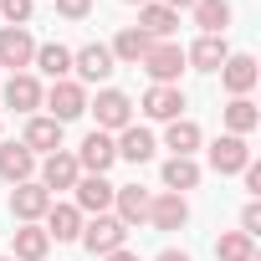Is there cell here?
Listing matches in <instances>:
<instances>
[{"mask_svg": "<svg viewBox=\"0 0 261 261\" xmlns=\"http://www.w3.org/2000/svg\"><path fill=\"white\" fill-rule=\"evenodd\" d=\"M77 241H82L92 256H113V251H123V241H128V225H123L118 215H87Z\"/></svg>", "mask_w": 261, "mask_h": 261, "instance_id": "cell-1", "label": "cell"}, {"mask_svg": "<svg viewBox=\"0 0 261 261\" xmlns=\"http://www.w3.org/2000/svg\"><path fill=\"white\" fill-rule=\"evenodd\" d=\"M139 67L154 77V87H179V72H185L190 62H185V46H174V41H154L149 57H144Z\"/></svg>", "mask_w": 261, "mask_h": 261, "instance_id": "cell-2", "label": "cell"}, {"mask_svg": "<svg viewBox=\"0 0 261 261\" xmlns=\"http://www.w3.org/2000/svg\"><path fill=\"white\" fill-rule=\"evenodd\" d=\"M87 113H97V128H102V134H123V128L134 123V97L118 92V87H102V92L87 102Z\"/></svg>", "mask_w": 261, "mask_h": 261, "instance_id": "cell-3", "label": "cell"}, {"mask_svg": "<svg viewBox=\"0 0 261 261\" xmlns=\"http://www.w3.org/2000/svg\"><path fill=\"white\" fill-rule=\"evenodd\" d=\"M41 102L51 108L46 118H57V123L67 128L72 118H82V113H87V87H82V82H72V77H62V82H51V92H46Z\"/></svg>", "mask_w": 261, "mask_h": 261, "instance_id": "cell-4", "label": "cell"}, {"mask_svg": "<svg viewBox=\"0 0 261 261\" xmlns=\"http://www.w3.org/2000/svg\"><path fill=\"white\" fill-rule=\"evenodd\" d=\"M77 169L82 174H108L113 164H118V149H113V134H102V128H92V134L77 144Z\"/></svg>", "mask_w": 261, "mask_h": 261, "instance_id": "cell-5", "label": "cell"}, {"mask_svg": "<svg viewBox=\"0 0 261 261\" xmlns=\"http://www.w3.org/2000/svg\"><path fill=\"white\" fill-rule=\"evenodd\" d=\"M72 72H77L82 87H87V82H108V77H113V51H108L102 41H87L82 51H72Z\"/></svg>", "mask_w": 261, "mask_h": 261, "instance_id": "cell-6", "label": "cell"}, {"mask_svg": "<svg viewBox=\"0 0 261 261\" xmlns=\"http://www.w3.org/2000/svg\"><path fill=\"white\" fill-rule=\"evenodd\" d=\"M256 77H261V67H256V57H251V51H230V57H225V67H220V82H225V92H230V97H251Z\"/></svg>", "mask_w": 261, "mask_h": 261, "instance_id": "cell-7", "label": "cell"}, {"mask_svg": "<svg viewBox=\"0 0 261 261\" xmlns=\"http://www.w3.org/2000/svg\"><path fill=\"white\" fill-rule=\"evenodd\" d=\"M77 179H82V169H77V159H72L67 149H57V154L41 159V179H36V185H41L51 200H57V190H72Z\"/></svg>", "mask_w": 261, "mask_h": 261, "instance_id": "cell-8", "label": "cell"}, {"mask_svg": "<svg viewBox=\"0 0 261 261\" xmlns=\"http://www.w3.org/2000/svg\"><path fill=\"white\" fill-rule=\"evenodd\" d=\"M113 190L118 185H108V174H82L77 185H72V205L82 210V215H108V205H113Z\"/></svg>", "mask_w": 261, "mask_h": 261, "instance_id": "cell-9", "label": "cell"}, {"mask_svg": "<svg viewBox=\"0 0 261 261\" xmlns=\"http://www.w3.org/2000/svg\"><path fill=\"white\" fill-rule=\"evenodd\" d=\"M51 210V195L36 185V179H26V185H16L11 190V215L21 220V225H41V215Z\"/></svg>", "mask_w": 261, "mask_h": 261, "instance_id": "cell-10", "label": "cell"}, {"mask_svg": "<svg viewBox=\"0 0 261 261\" xmlns=\"http://www.w3.org/2000/svg\"><path fill=\"white\" fill-rule=\"evenodd\" d=\"M36 57V41L26 26H0V67H11V72H26Z\"/></svg>", "mask_w": 261, "mask_h": 261, "instance_id": "cell-11", "label": "cell"}, {"mask_svg": "<svg viewBox=\"0 0 261 261\" xmlns=\"http://www.w3.org/2000/svg\"><path fill=\"white\" fill-rule=\"evenodd\" d=\"M246 164H251V144H246V139L220 134V139L210 144V169H215V174H241Z\"/></svg>", "mask_w": 261, "mask_h": 261, "instance_id": "cell-12", "label": "cell"}, {"mask_svg": "<svg viewBox=\"0 0 261 261\" xmlns=\"http://www.w3.org/2000/svg\"><path fill=\"white\" fill-rule=\"evenodd\" d=\"M149 220H154V230H185L190 225V205H185V195H154L149 200Z\"/></svg>", "mask_w": 261, "mask_h": 261, "instance_id": "cell-13", "label": "cell"}, {"mask_svg": "<svg viewBox=\"0 0 261 261\" xmlns=\"http://www.w3.org/2000/svg\"><path fill=\"white\" fill-rule=\"evenodd\" d=\"M113 149H118V159H128V164H149L159 144H154V134H149V128H139V123H128L123 134L113 139Z\"/></svg>", "mask_w": 261, "mask_h": 261, "instance_id": "cell-14", "label": "cell"}, {"mask_svg": "<svg viewBox=\"0 0 261 261\" xmlns=\"http://www.w3.org/2000/svg\"><path fill=\"white\" fill-rule=\"evenodd\" d=\"M139 31H144L149 41H169V36L179 31V11H169V6H159V0H149V6H139Z\"/></svg>", "mask_w": 261, "mask_h": 261, "instance_id": "cell-15", "label": "cell"}, {"mask_svg": "<svg viewBox=\"0 0 261 261\" xmlns=\"http://www.w3.org/2000/svg\"><path fill=\"white\" fill-rule=\"evenodd\" d=\"M41 82L31 77V72H11L6 77V108H16V113H36L41 108Z\"/></svg>", "mask_w": 261, "mask_h": 261, "instance_id": "cell-16", "label": "cell"}, {"mask_svg": "<svg viewBox=\"0 0 261 261\" xmlns=\"http://www.w3.org/2000/svg\"><path fill=\"white\" fill-rule=\"evenodd\" d=\"M36 174V154L26 144H0V179L6 185H26Z\"/></svg>", "mask_w": 261, "mask_h": 261, "instance_id": "cell-17", "label": "cell"}, {"mask_svg": "<svg viewBox=\"0 0 261 261\" xmlns=\"http://www.w3.org/2000/svg\"><path fill=\"white\" fill-rule=\"evenodd\" d=\"M139 108H144L154 123H174V118L185 113V92H179V87H149Z\"/></svg>", "mask_w": 261, "mask_h": 261, "instance_id": "cell-18", "label": "cell"}, {"mask_svg": "<svg viewBox=\"0 0 261 261\" xmlns=\"http://www.w3.org/2000/svg\"><path fill=\"white\" fill-rule=\"evenodd\" d=\"M41 220H46L41 230H46L51 241H77V236H82V220H87V215H82L77 205H57V200H51V210H46Z\"/></svg>", "mask_w": 261, "mask_h": 261, "instance_id": "cell-19", "label": "cell"}, {"mask_svg": "<svg viewBox=\"0 0 261 261\" xmlns=\"http://www.w3.org/2000/svg\"><path fill=\"white\" fill-rule=\"evenodd\" d=\"M21 144H26L31 154H57V149H62V123H57V118H41V113H36V118L26 123Z\"/></svg>", "mask_w": 261, "mask_h": 261, "instance_id": "cell-20", "label": "cell"}, {"mask_svg": "<svg viewBox=\"0 0 261 261\" xmlns=\"http://www.w3.org/2000/svg\"><path fill=\"white\" fill-rule=\"evenodd\" d=\"M200 123H190V118H174L169 128H164V149H169V159H195V149H200Z\"/></svg>", "mask_w": 261, "mask_h": 261, "instance_id": "cell-21", "label": "cell"}, {"mask_svg": "<svg viewBox=\"0 0 261 261\" xmlns=\"http://www.w3.org/2000/svg\"><path fill=\"white\" fill-rule=\"evenodd\" d=\"M225 57H230L225 36H200V41L185 51V62H190L195 72H220V67H225Z\"/></svg>", "mask_w": 261, "mask_h": 261, "instance_id": "cell-22", "label": "cell"}, {"mask_svg": "<svg viewBox=\"0 0 261 261\" xmlns=\"http://www.w3.org/2000/svg\"><path fill=\"white\" fill-rule=\"evenodd\" d=\"M149 46H154V41H149L139 26H123V31L113 36V46H108V51H113V62H123V67H139V62L149 57Z\"/></svg>", "mask_w": 261, "mask_h": 261, "instance_id": "cell-23", "label": "cell"}, {"mask_svg": "<svg viewBox=\"0 0 261 261\" xmlns=\"http://www.w3.org/2000/svg\"><path fill=\"white\" fill-rule=\"evenodd\" d=\"M149 190H139V185H118L113 190V205H118V220L123 225H139V220H149Z\"/></svg>", "mask_w": 261, "mask_h": 261, "instance_id": "cell-24", "label": "cell"}, {"mask_svg": "<svg viewBox=\"0 0 261 261\" xmlns=\"http://www.w3.org/2000/svg\"><path fill=\"white\" fill-rule=\"evenodd\" d=\"M195 26H200V36H225V26H230V0H195Z\"/></svg>", "mask_w": 261, "mask_h": 261, "instance_id": "cell-25", "label": "cell"}, {"mask_svg": "<svg viewBox=\"0 0 261 261\" xmlns=\"http://www.w3.org/2000/svg\"><path fill=\"white\" fill-rule=\"evenodd\" d=\"M46 251H51V236L41 225H21L16 230V246H11L16 261H46Z\"/></svg>", "mask_w": 261, "mask_h": 261, "instance_id": "cell-26", "label": "cell"}, {"mask_svg": "<svg viewBox=\"0 0 261 261\" xmlns=\"http://www.w3.org/2000/svg\"><path fill=\"white\" fill-rule=\"evenodd\" d=\"M31 67H41L51 82H62L67 72H72V51L62 46V41H46V46H36V57H31Z\"/></svg>", "mask_w": 261, "mask_h": 261, "instance_id": "cell-27", "label": "cell"}, {"mask_svg": "<svg viewBox=\"0 0 261 261\" xmlns=\"http://www.w3.org/2000/svg\"><path fill=\"white\" fill-rule=\"evenodd\" d=\"M159 174H164V190H169V195H185V190L200 185V164H195V159H164Z\"/></svg>", "mask_w": 261, "mask_h": 261, "instance_id": "cell-28", "label": "cell"}, {"mask_svg": "<svg viewBox=\"0 0 261 261\" xmlns=\"http://www.w3.org/2000/svg\"><path fill=\"white\" fill-rule=\"evenodd\" d=\"M256 123H261V113H256V102H251V97H230V102H225V134L246 139Z\"/></svg>", "mask_w": 261, "mask_h": 261, "instance_id": "cell-29", "label": "cell"}, {"mask_svg": "<svg viewBox=\"0 0 261 261\" xmlns=\"http://www.w3.org/2000/svg\"><path fill=\"white\" fill-rule=\"evenodd\" d=\"M215 261H256V241L241 236V230H225L215 241Z\"/></svg>", "mask_w": 261, "mask_h": 261, "instance_id": "cell-30", "label": "cell"}, {"mask_svg": "<svg viewBox=\"0 0 261 261\" xmlns=\"http://www.w3.org/2000/svg\"><path fill=\"white\" fill-rule=\"evenodd\" d=\"M31 11H36V0H0V16H6L11 26H26Z\"/></svg>", "mask_w": 261, "mask_h": 261, "instance_id": "cell-31", "label": "cell"}, {"mask_svg": "<svg viewBox=\"0 0 261 261\" xmlns=\"http://www.w3.org/2000/svg\"><path fill=\"white\" fill-rule=\"evenodd\" d=\"M241 236H251V241L261 236V205H256V200H251V205L241 210Z\"/></svg>", "mask_w": 261, "mask_h": 261, "instance_id": "cell-32", "label": "cell"}, {"mask_svg": "<svg viewBox=\"0 0 261 261\" xmlns=\"http://www.w3.org/2000/svg\"><path fill=\"white\" fill-rule=\"evenodd\" d=\"M87 11H92V0H57V16L62 21H82Z\"/></svg>", "mask_w": 261, "mask_h": 261, "instance_id": "cell-33", "label": "cell"}, {"mask_svg": "<svg viewBox=\"0 0 261 261\" xmlns=\"http://www.w3.org/2000/svg\"><path fill=\"white\" fill-rule=\"evenodd\" d=\"M241 179H246V190H251V200H256V195H261V164L251 159V164L241 169Z\"/></svg>", "mask_w": 261, "mask_h": 261, "instance_id": "cell-34", "label": "cell"}, {"mask_svg": "<svg viewBox=\"0 0 261 261\" xmlns=\"http://www.w3.org/2000/svg\"><path fill=\"white\" fill-rule=\"evenodd\" d=\"M154 261H190V251H174V246H169V251H159Z\"/></svg>", "mask_w": 261, "mask_h": 261, "instance_id": "cell-35", "label": "cell"}, {"mask_svg": "<svg viewBox=\"0 0 261 261\" xmlns=\"http://www.w3.org/2000/svg\"><path fill=\"white\" fill-rule=\"evenodd\" d=\"M102 261H139V256L128 251V246H123V251H113V256H102Z\"/></svg>", "mask_w": 261, "mask_h": 261, "instance_id": "cell-36", "label": "cell"}, {"mask_svg": "<svg viewBox=\"0 0 261 261\" xmlns=\"http://www.w3.org/2000/svg\"><path fill=\"white\" fill-rule=\"evenodd\" d=\"M159 6H169V11H190L195 0H159Z\"/></svg>", "mask_w": 261, "mask_h": 261, "instance_id": "cell-37", "label": "cell"}, {"mask_svg": "<svg viewBox=\"0 0 261 261\" xmlns=\"http://www.w3.org/2000/svg\"><path fill=\"white\" fill-rule=\"evenodd\" d=\"M123 6H149V0H123Z\"/></svg>", "mask_w": 261, "mask_h": 261, "instance_id": "cell-38", "label": "cell"}, {"mask_svg": "<svg viewBox=\"0 0 261 261\" xmlns=\"http://www.w3.org/2000/svg\"><path fill=\"white\" fill-rule=\"evenodd\" d=\"M0 261H16V256H0Z\"/></svg>", "mask_w": 261, "mask_h": 261, "instance_id": "cell-39", "label": "cell"}]
</instances>
